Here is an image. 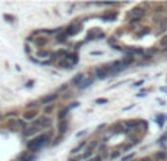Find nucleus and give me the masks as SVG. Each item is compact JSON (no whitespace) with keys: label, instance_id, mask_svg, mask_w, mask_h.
I'll list each match as a JSON object with an SVG mask.
<instances>
[{"label":"nucleus","instance_id":"obj_17","mask_svg":"<svg viewBox=\"0 0 167 161\" xmlns=\"http://www.w3.org/2000/svg\"><path fill=\"white\" fill-rule=\"evenodd\" d=\"M91 84H92V79H89V81H87L85 84H82V85H79V86H81V88H85V86H88V85H91Z\"/></svg>","mask_w":167,"mask_h":161},{"label":"nucleus","instance_id":"obj_18","mask_svg":"<svg viewBox=\"0 0 167 161\" xmlns=\"http://www.w3.org/2000/svg\"><path fill=\"white\" fill-rule=\"evenodd\" d=\"M35 42L40 44V45H43V44H45V40H44V38H40V40H35Z\"/></svg>","mask_w":167,"mask_h":161},{"label":"nucleus","instance_id":"obj_24","mask_svg":"<svg viewBox=\"0 0 167 161\" xmlns=\"http://www.w3.org/2000/svg\"><path fill=\"white\" fill-rule=\"evenodd\" d=\"M100 160H101V158H100V157H97V158H92L91 161H100Z\"/></svg>","mask_w":167,"mask_h":161},{"label":"nucleus","instance_id":"obj_7","mask_svg":"<svg viewBox=\"0 0 167 161\" xmlns=\"http://www.w3.org/2000/svg\"><path fill=\"white\" fill-rule=\"evenodd\" d=\"M95 75H97V78H101V79H103V78H106V76L109 75V72L104 71V69H98V71L95 72Z\"/></svg>","mask_w":167,"mask_h":161},{"label":"nucleus","instance_id":"obj_4","mask_svg":"<svg viewBox=\"0 0 167 161\" xmlns=\"http://www.w3.org/2000/svg\"><path fill=\"white\" fill-rule=\"evenodd\" d=\"M9 127H12L10 130H18V129H23L25 125H23L22 120H10L9 122Z\"/></svg>","mask_w":167,"mask_h":161},{"label":"nucleus","instance_id":"obj_3","mask_svg":"<svg viewBox=\"0 0 167 161\" xmlns=\"http://www.w3.org/2000/svg\"><path fill=\"white\" fill-rule=\"evenodd\" d=\"M131 21H138L139 18H142L144 16V9H141V8H136V9H133L132 12H131Z\"/></svg>","mask_w":167,"mask_h":161},{"label":"nucleus","instance_id":"obj_22","mask_svg":"<svg viewBox=\"0 0 167 161\" xmlns=\"http://www.w3.org/2000/svg\"><path fill=\"white\" fill-rule=\"evenodd\" d=\"M132 157H133V154H131V155H126V157H125V161H126V160H131Z\"/></svg>","mask_w":167,"mask_h":161},{"label":"nucleus","instance_id":"obj_10","mask_svg":"<svg viewBox=\"0 0 167 161\" xmlns=\"http://www.w3.org/2000/svg\"><path fill=\"white\" fill-rule=\"evenodd\" d=\"M82 79H84V75H82V73H79V75H76V76L74 78L72 84H74V85H79V82H81Z\"/></svg>","mask_w":167,"mask_h":161},{"label":"nucleus","instance_id":"obj_13","mask_svg":"<svg viewBox=\"0 0 167 161\" xmlns=\"http://www.w3.org/2000/svg\"><path fill=\"white\" fill-rule=\"evenodd\" d=\"M142 122L141 120H136V122H132V123H128V126L131 127V129H133V127H136V126H139Z\"/></svg>","mask_w":167,"mask_h":161},{"label":"nucleus","instance_id":"obj_9","mask_svg":"<svg viewBox=\"0 0 167 161\" xmlns=\"http://www.w3.org/2000/svg\"><path fill=\"white\" fill-rule=\"evenodd\" d=\"M69 108H70V107H67V108H63V110L59 113V120H65V117H66V114H67Z\"/></svg>","mask_w":167,"mask_h":161},{"label":"nucleus","instance_id":"obj_20","mask_svg":"<svg viewBox=\"0 0 167 161\" xmlns=\"http://www.w3.org/2000/svg\"><path fill=\"white\" fill-rule=\"evenodd\" d=\"M107 103V100H104V98H100V100H97V104H106Z\"/></svg>","mask_w":167,"mask_h":161},{"label":"nucleus","instance_id":"obj_8","mask_svg":"<svg viewBox=\"0 0 167 161\" xmlns=\"http://www.w3.org/2000/svg\"><path fill=\"white\" fill-rule=\"evenodd\" d=\"M40 129H37V127H31V129H28V130H25L23 132V136H31V135H34V133H37Z\"/></svg>","mask_w":167,"mask_h":161},{"label":"nucleus","instance_id":"obj_23","mask_svg":"<svg viewBox=\"0 0 167 161\" xmlns=\"http://www.w3.org/2000/svg\"><path fill=\"white\" fill-rule=\"evenodd\" d=\"M166 42H167V37H166V38H163V40H161V44H166Z\"/></svg>","mask_w":167,"mask_h":161},{"label":"nucleus","instance_id":"obj_15","mask_svg":"<svg viewBox=\"0 0 167 161\" xmlns=\"http://www.w3.org/2000/svg\"><path fill=\"white\" fill-rule=\"evenodd\" d=\"M155 157H157L158 160H164V158H167V152H158Z\"/></svg>","mask_w":167,"mask_h":161},{"label":"nucleus","instance_id":"obj_6","mask_svg":"<svg viewBox=\"0 0 167 161\" xmlns=\"http://www.w3.org/2000/svg\"><path fill=\"white\" fill-rule=\"evenodd\" d=\"M66 130H67V122L66 120H60V123H59V132L65 133Z\"/></svg>","mask_w":167,"mask_h":161},{"label":"nucleus","instance_id":"obj_2","mask_svg":"<svg viewBox=\"0 0 167 161\" xmlns=\"http://www.w3.org/2000/svg\"><path fill=\"white\" fill-rule=\"evenodd\" d=\"M47 126H50V119L49 117H38L34 122V127H37V129H43V127H47Z\"/></svg>","mask_w":167,"mask_h":161},{"label":"nucleus","instance_id":"obj_12","mask_svg":"<svg viewBox=\"0 0 167 161\" xmlns=\"http://www.w3.org/2000/svg\"><path fill=\"white\" fill-rule=\"evenodd\" d=\"M59 66H60V67H66V69H70V67H72V64H69L66 60H60V62H59Z\"/></svg>","mask_w":167,"mask_h":161},{"label":"nucleus","instance_id":"obj_21","mask_svg":"<svg viewBox=\"0 0 167 161\" xmlns=\"http://www.w3.org/2000/svg\"><path fill=\"white\" fill-rule=\"evenodd\" d=\"M41 57H44V56H49V53H44V51H41V53H38Z\"/></svg>","mask_w":167,"mask_h":161},{"label":"nucleus","instance_id":"obj_16","mask_svg":"<svg viewBox=\"0 0 167 161\" xmlns=\"http://www.w3.org/2000/svg\"><path fill=\"white\" fill-rule=\"evenodd\" d=\"M57 41H59V42H65V41H66V34H62V37L59 35V37H57Z\"/></svg>","mask_w":167,"mask_h":161},{"label":"nucleus","instance_id":"obj_19","mask_svg":"<svg viewBox=\"0 0 167 161\" xmlns=\"http://www.w3.org/2000/svg\"><path fill=\"white\" fill-rule=\"evenodd\" d=\"M5 19H6V21H10V22L15 21V18H12V16H9V15H5Z\"/></svg>","mask_w":167,"mask_h":161},{"label":"nucleus","instance_id":"obj_5","mask_svg":"<svg viewBox=\"0 0 167 161\" xmlns=\"http://www.w3.org/2000/svg\"><path fill=\"white\" fill-rule=\"evenodd\" d=\"M56 98H57V95H56V94H52V95H47V97L41 98V103H43V104H47V103H52V101H54Z\"/></svg>","mask_w":167,"mask_h":161},{"label":"nucleus","instance_id":"obj_1","mask_svg":"<svg viewBox=\"0 0 167 161\" xmlns=\"http://www.w3.org/2000/svg\"><path fill=\"white\" fill-rule=\"evenodd\" d=\"M47 139H50V136H47V135H41V136L35 138V139L30 141V142L27 144V148H28V149H38L41 145H44V144H45V141H47Z\"/></svg>","mask_w":167,"mask_h":161},{"label":"nucleus","instance_id":"obj_11","mask_svg":"<svg viewBox=\"0 0 167 161\" xmlns=\"http://www.w3.org/2000/svg\"><path fill=\"white\" fill-rule=\"evenodd\" d=\"M84 147H85V142H81V144H79L76 148H74V149H72V154H78V152H79V151L84 148Z\"/></svg>","mask_w":167,"mask_h":161},{"label":"nucleus","instance_id":"obj_14","mask_svg":"<svg viewBox=\"0 0 167 161\" xmlns=\"http://www.w3.org/2000/svg\"><path fill=\"white\" fill-rule=\"evenodd\" d=\"M34 116H37V113L32 111V113H27V114H23V117L25 119H34Z\"/></svg>","mask_w":167,"mask_h":161}]
</instances>
